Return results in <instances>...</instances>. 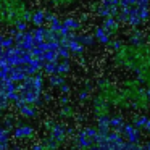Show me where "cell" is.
<instances>
[{
    "label": "cell",
    "instance_id": "1",
    "mask_svg": "<svg viewBox=\"0 0 150 150\" xmlns=\"http://www.w3.org/2000/svg\"><path fill=\"white\" fill-rule=\"evenodd\" d=\"M95 39L102 44H107L108 40H110V36H108V33L105 31V28H98V29L95 31Z\"/></svg>",
    "mask_w": 150,
    "mask_h": 150
},
{
    "label": "cell",
    "instance_id": "3",
    "mask_svg": "<svg viewBox=\"0 0 150 150\" xmlns=\"http://www.w3.org/2000/svg\"><path fill=\"white\" fill-rule=\"evenodd\" d=\"M145 123H147V118H145V116H140V118H137V120H136V127L145 126Z\"/></svg>",
    "mask_w": 150,
    "mask_h": 150
},
{
    "label": "cell",
    "instance_id": "2",
    "mask_svg": "<svg viewBox=\"0 0 150 150\" xmlns=\"http://www.w3.org/2000/svg\"><path fill=\"white\" fill-rule=\"evenodd\" d=\"M31 132H33V129H31L29 126H20L16 129V134H15V136L20 137V139H23V137H29Z\"/></svg>",
    "mask_w": 150,
    "mask_h": 150
}]
</instances>
